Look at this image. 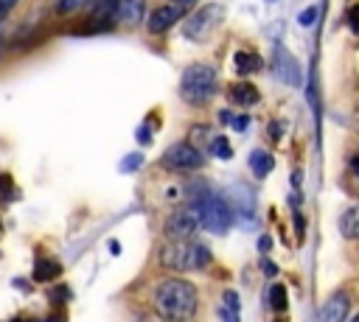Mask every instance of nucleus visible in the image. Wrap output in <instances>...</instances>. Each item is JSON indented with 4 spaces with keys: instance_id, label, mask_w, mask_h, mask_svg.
I'll return each instance as SVG.
<instances>
[{
    "instance_id": "1",
    "label": "nucleus",
    "mask_w": 359,
    "mask_h": 322,
    "mask_svg": "<svg viewBox=\"0 0 359 322\" xmlns=\"http://www.w3.org/2000/svg\"><path fill=\"white\" fill-rule=\"evenodd\" d=\"M152 305H154L157 316L166 322H191L200 308V294H197L194 283H189L183 277H166L154 286Z\"/></svg>"
},
{
    "instance_id": "2",
    "label": "nucleus",
    "mask_w": 359,
    "mask_h": 322,
    "mask_svg": "<svg viewBox=\"0 0 359 322\" xmlns=\"http://www.w3.org/2000/svg\"><path fill=\"white\" fill-rule=\"evenodd\" d=\"M160 263L174 272H197L211 263V252L200 241H166L160 247Z\"/></svg>"
},
{
    "instance_id": "3",
    "label": "nucleus",
    "mask_w": 359,
    "mask_h": 322,
    "mask_svg": "<svg viewBox=\"0 0 359 322\" xmlns=\"http://www.w3.org/2000/svg\"><path fill=\"white\" fill-rule=\"evenodd\" d=\"M217 93V70L211 65H189L180 76V95H183L186 104L203 107L214 98Z\"/></svg>"
},
{
    "instance_id": "4",
    "label": "nucleus",
    "mask_w": 359,
    "mask_h": 322,
    "mask_svg": "<svg viewBox=\"0 0 359 322\" xmlns=\"http://www.w3.org/2000/svg\"><path fill=\"white\" fill-rule=\"evenodd\" d=\"M191 208H194L197 216H200V227H205V230L214 233V236H225V233L230 230V224H233V210H230L228 199L219 197V194H214V191L200 194V197L191 202Z\"/></svg>"
},
{
    "instance_id": "5",
    "label": "nucleus",
    "mask_w": 359,
    "mask_h": 322,
    "mask_svg": "<svg viewBox=\"0 0 359 322\" xmlns=\"http://www.w3.org/2000/svg\"><path fill=\"white\" fill-rule=\"evenodd\" d=\"M160 166L168 171H194L205 166V157L194 143H174L163 157H160Z\"/></svg>"
},
{
    "instance_id": "6",
    "label": "nucleus",
    "mask_w": 359,
    "mask_h": 322,
    "mask_svg": "<svg viewBox=\"0 0 359 322\" xmlns=\"http://www.w3.org/2000/svg\"><path fill=\"white\" fill-rule=\"evenodd\" d=\"M230 199H233V222L242 227V230H253L256 222H258V205H256V194L250 185L244 183H236L230 188Z\"/></svg>"
},
{
    "instance_id": "7",
    "label": "nucleus",
    "mask_w": 359,
    "mask_h": 322,
    "mask_svg": "<svg viewBox=\"0 0 359 322\" xmlns=\"http://www.w3.org/2000/svg\"><path fill=\"white\" fill-rule=\"evenodd\" d=\"M197 230H200V216L191 205L183 208V210H174L163 224V233L171 241H189V238H194Z\"/></svg>"
},
{
    "instance_id": "8",
    "label": "nucleus",
    "mask_w": 359,
    "mask_h": 322,
    "mask_svg": "<svg viewBox=\"0 0 359 322\" xmlns=\"http://www.w3.org/2000/svg\"><path fill=\"white\" fill-rule=\"evenodd\" d=\"M272 73H275V79H281V82L289 84V87H300V84H303L300 65H298V59H295L284 45H275V48H272Z\"/></svg>"
},
{
    "instance_id": "9",
    "label": "nucleus",
    "mask_w": 359,
    "mask_h": 322,
    "mask_svg": "<svg viewBox=\"0 0 359 322\" xmlns=\"http://www.w3.org/2000/svg\"><path fill=\"white\" fill-rule=\"evenodd\" d=\"M222 20V6H205V9H200L197 15H191L189 20H186V29H183V34L189 37V40H205L208 34H211V29L217 26Z\"/></svg>"
},
{
    "instance_id": "10",
    "label": "nucleus",
    "mask_w": 359,
    "mask_h": 322,
    "mask_svg": "<svg viewBox=\"0 0 359 322\" xmlns=\"http://www.w3.org/2000/svg\"><path fill=\"white\" fill-rule=\"evenodd\" d=\"M348 308H351V297H348L345 291H334V294L323 302L320 319H323V322H345Z\"/></svg>"
},
{
    "instance_id": "11",
    "label": "nucleus",
    "mask_w": 359,
    "mask_h": 322,
    "mask_svg": "<svg viewBox=\"0 0 359 322\" xmlns=\"http://www.w3.org/2000/svg\"><path fill=\"white\" fill-rule=\"evenodd\" d=\"M180 17H183V9H180V6H174V3L160 6V9H154V12L149 15V31H152V34H163V31H168L174 23H180Z\"/></svg>"
},
{
    "instance_id": "12",
    "label": "nucleus",
    "mask_w": 359,
    "mask_h": 322,
    "mask_svg": "<svg viewBox=\"0 0 359 322\" xmlns=\"http://www.w3.org/2000/svg\"><path fill=\"white\" fill-rule=\"evenodd\" d=\"M146 15V0H118L115 20L124 26H138Z\"/></svg>"
},
{
    "instance_id": "13",
    "label": "nucleus",
    "mask_w": 359,
    "mask_h": 322,
    "mask_svg": "<svg viewBox=\"0 0 359 322\" xmlns=\"http://www.w3.org/2000/svg\"><path fill=\"white\" fill-rule=\"evenodd\" d=\"M230 104H236V107H244V109H250V107H256L258 101H261V95H258V90L250 84V82H236L233 87H230Z\"/></svg>"
},
{
    "instance_id": "14",
    "label": "nucleus",
    "mask_w": 359,
    "mask_h": 322,
    "mask_svg": "<svg viewBox=\"0 0 359 322\" xmlns=\"http://www.w3.org/2000/svg\"><path fill=\"white\" fill-rule=\"evenodd\" d=\"M272 169H275V160H272V154H270L267 148H256V151L250 154V171H253L258 180H264Z\"/></svg>"
},
{
    "instance_id": "15",
    "label": "nucleus",
    "mask_w": 359,
    "mask_h": 322,
    "mask_svg": "<svg viewBox=\"0 0 359 322\" xmlns=\"http://www.w3.org/2000/svg\"><path fill=\"white\" fill-rule=\"evenodd\" d=\"M339 233H342V238L359 241V205H351V208L339 216Z\"/></svg>"
},
{
    "instance_id": "16",
    "label": "nucleus",
    "mask_w": 359,
    "mask_h": 322,
    "mask_svg": "<svg viewBox=\"0 0 359 322\" xmlns=\"http://www.w3.org/2000/svg\"><path fill=\"white\" fill-rule=\"evenodd\" d=\"M118 12V0H96V9H93V20L101 29H110V23L115 20Z\"/></svg>"
},
{
    "instance_id": "17",
    "label": "nucleus",
    "mask_w": 359,
    "mask_h": 322,
    "mask_svg": "<svg viewBox=\"0 0 359 322\" xmlns=\"http://www.w3.org/2000/svg\"><path fill=\"white\" fill-rule=\"evenodd\" d=\"M261 56H256V54H247V51H236L233 54V68H236V73H242V76H250V73H256V70H261Z\"/></svg>"
},
{
    "instance_id": "18",
    "label": "nucleus",
    "mask_w": 359,
    "mask_h": 322,
    "mask_svg": "<svg viewBox=\"0 0 359 322\" xmlns=\"http://www.w3.org/2000/svg\"><path fill=\"white\" fill-rule=\"evenodd\" d=\"M222 300H225V305L219 308V316H222L225 322H242V316H239V314H242V300H239V294H236L233 289H228Z\"/></svg>"
},
{
    "instance_id": "19",
    "label": "nucleus",
    "mask_w": 359,
    "mask_h": 322,
    "mask_svg": "<svg viewBox=\"0 0 359 322\" xmlns=\"http://www.w3.org/2000/svg\"><path fill=\"white\" fill-rule=\"evenodd\" d=\"M57 275H59V263H57V261L43 258V261H37V263H34V280H37V283L57 280Z\"/></svg>"
},
{
    "instance_id": "20",
    "label": "nucleus",
    "mask_w": 359,
    "mask_h": 322,
    "mask_svg": "<svg viewBox=\"0 0 359 322\" xmlns=\"http://www.w3.org/2000/svg\"><path fill=\"white\" fill-rule=\"evenodd\" d=\"M270 308L278 311V314H284L289 308V294H286L284 283H272V289H270Z\"/></svg>"
},
{
    "instance_id": "21",
    "label": "nucleus",
    "mask_w": 359,
    "mask_h": 322,
    "mask_svg": "<svg viewBox=\"0 0 359 322\" xmlns=\"http://www.w3.org/2000/svg\"><path fill=\"white\" fill-rule=\"evenodd\" d=\"M211 151H214V157H219V160H230V157H233L230 140H228L225 135H217V137L211 140Z\"/></svg>"
},
{
    "instance_id": "22",
    "label": "nucleus",
    "mask_w": 359,
    "mask_h": 322,
    "mask_svg": "<svg viewBox=\"0 0 359 322\" xmlns=\"http://www.w3.org/2000/svg\"><path fill=\"white\" fill-rule=\"evenodd\" d=\"M143 166V154L140 151H132V154H126L124 160H121V171L124 174H132V171H138Z\"/></svg>"
},
{
    "instance_id": "23",
    "label": "nucleus",
    "mask_w": 359,
    "mask_h": 322,
    "mask_svg": "<svg viewBox=\"0 0 359 322\" xmlns=\"http://www.w3.org/2000/svg\"><path fill=\"white\" fill-rule=\"evenodd\" d=\"M0 199H3V202L15 199V183H12L9 174H0Z\"/></svg>"
},
{
    "instance_id": "24",
    "label": "nucleus",
    "mask_w": 359,
    "mask_h": 322,
    "mask_svg": "<svg viewBox=\"0 0 359 322\" xmlns=\"http://www.w3.org/2000/svg\"><path fill=\"white\" fill-rule=\"evenodd\" d=\"M85 3H87V0H59L57 9H59V15H73V12H79Z\"/></svg>"
},
{
    "instance_id": "25",
    "label": "nucleus",
    "mask_w": 359,
    "mask_h": 322,
    "mask_svg": "<svg viewBox=\"0 0 359 322\" xmlns=\"http://www.w3.org/2000/svg\"><path fill=\"white\" fill-rule=\"evenodd\" d=\"M317 20V6H309V9H303L300 15H298V23L300 26H312Z\"/></svg>"
},
{
    "instance_id": "26",
    "label": "nucleus",
    "mask_w": 359,
    "mask_h": 322,
    "mask_svg": "<svg viewBox=\"0 0 359 322\" xmlns=\"http://www.w3.org/2000/svg\"><path fill=\"white\" fill-rule=\"evenodd\" d=\"M345 20H348V29H351L353 34H359V3L348 9V17H345Z\"/></svg>"
},
{
    "instance_id": "27",
    "label": "nucleus",
    "mask_w": 359,
    "mask_h": 322,
    "mask_svg": "<svg viewBox=\"0 0 359 322\" xmlns=\"http://www.w3.org/2000/svg\"><path fill=\"white\" fill-rule=\"evenodd\" d=\"M295 227H298V238L303 241V233H306V219H303V213L295 208Z\"/></svg>"
},
{
    "instance_id": "28",
    "label": "nucleus",
    "mask_w": 359,
    "mask_h": 322,
    "mask_svg": "<svg viewBox=\"0 0 359 322\" xmlns=\"http://www.w3.org/2000/svg\"><path fill=\"white\" fill-rule=\"evenodd\" d=\"M17 6V0H0V17H6Z\"/></svg>"
},
{
    "instance_id": "29",
    "label": "nucleus",
    "mask_w": 359,
    "mask_h": 322,
    "mask_svg": "<svg viewBox=\"0 0 359 322\" xmlns=\"http://www.w3.org/2000/svg\"><path fill=\"white\" fill-rule=\"evenodd\" d=\"M230 123H233V129H236V132H244V129H247V123H250V118H247V115H239V118H233Z\"/></svg>"
},
{
    "instance_id": "30",
    "label": "nucleus",
    "mask_w": 359,
    "mask_h": 322,
    "mask_svg": "<svg viewBox=\"0 0 359 322\" xmlns=\"http://www.w3.org/2000/svg\"><path fill=\"white\" fill-rule=\"evenodd\" d=\"M261 269H264V275H270V277L278 272V269H275V263H272V261H267V258L261 261Z\"/></svg>"
},
{
    "instance_id": "31",
    "label": "nucleus",
    "mask_w": 359,
    "mask_h": 322,
    "mask_svg": "<svg viewBox=\"0 0 359 322\" xmlns=\"http://www.w3.org/2000/svg\"><path fill=\"white\" fill-rule=\"evenodd\" d=\"M270 132H272V140H278V137H281V135H284V123H278V121H275V123H272V129H270Z\"/></svg>"
},
{
    "instance_id": "32",
    "label": "nucleus",
    "mask_w": 359,
    "mask_h": 322,
    "mask_svg": "<svg viewBox=\"0 0 359 322\" xmlns=\"http://www.w3.org/2000/svg\"><path fill=\"white\" fill-rule=\"evenodd\" d=\"M270 247H272L270 236H261V241H258V250H261V252H270Z\"/></svg>"
},
{
    "instance_id": "33",
    "label": "nucleus",
    "mask_w": 359,
    "mask_h": 322,
    "mask_svg": "<svg viewBox=\"0 0 359 322\" xmlns=\"http://www.w3.org/2000/svg\"><path fill=\"white\" fill-rule=\"evenodd\" d=\"M149 140H152L149 129H138V143H149Z\"/></svg>"
},
{
    "instance_id": "34",
    "label": "nucleus",
    "mask_w": 359,
    "mask_h": 322,
    "mask_svg": "<svg viewBox=\"0 0 359 322\" xmlns=\"http://www.w3.org/2000/svg\"><path fill=\"white\" fill-rule=\"evenodd\" d=\"M171 3H174V6H180V9H186V6H194L197 0H171Z\"/></svg>"
},
{
    "instance_id": "35",
    "label": "nucleus",
    "mask_w": 359,
    "mask_h": 322,
    "mask_svg": "<svg viewBox=\"0 0 359 322\" xmlns=\"http://www.w3.org/2000/svg\"><path fill=\"white\" fill-rule=\"evenodd\" d=\"M351 169H353V174H356V177H359V154H356V157H353V160H351Z\"/></svg>"
},
{
    "instance_id": "36",
    "label": "nucleus",
    "mask_w": 359,
    "mask_h": 322,
    "mask_svg": "<svg viewBox=\"0 0 359 322\" xmlns=\"http://www.w3.org/2000/svg\"><path fill=\"white\" fill-rule=\"evenodd\" d=\"M0 236H3V224H0Z\"/></svg>"
},
{
    "instance_id": "37",
    "label": "nucleus",
    "mask_w": 359,
    "mask_h": 322,
    "mask_svg": "<svg viewBox=\"0 0 359 322\" xmlns=\"http://www.w3.org/2000/svg\"><path fill=\"white\" fill-rule=\"evenodd\" d=\"M351 322H359V316H353V319H351Z\"/></svg>"
}]
</instances>
